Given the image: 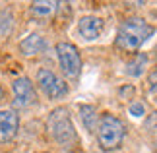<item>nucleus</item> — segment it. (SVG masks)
I'll list each match as a JSON object with an SVG mask.
<instances>
[{
	"label": "nucleus",
	"instance_id": "nucleus-3",
	"mask_svg": "<svg viewBox=\"0 0 157 153\" xmlns=\"http://www.w3.org/2000/svg\"><path fill=\"white\" fill-rule=\"evenodd\" d=\"M95 134H97V143H99L101 149L103 151H114V149L120 147V143H122V140L126 136V126L118 116L105 113L99 118Z\"/></svg>",
	"mask_w": 157,
	"mask_h": 153
},
{
	"label": "nucleus",
	"instance_id": "nucleus-6",
	"mask_svg": "<svg viewBox=\"0 0 157 153\" xmlns=\"http://www.w3.org/2000/svg\"><path fill=\"white\" fill-rule=\"evenodd\" d=\"M12 89H14V97H16V105L20 107H29L33 105L35 101H37V91H35V85L29 78H17L14 85H12Z\"/></svg>",
	"mask_w": 157,
	"mask_h": 153
},
{
	"label": "nucleus",
	"instance_id": "nucleus-15",
	"mask_svg": "<svg viewBox=\"0 0 157 153\" xmlns=\"http://www.w3.org/2000/svg\"><path fill=\"white\" fill-rule=\"evenodd\" d=\"M126 95H134V87H132V85H128V87H122L120 89V97H126Z\"/></svg>",
	"mask_w": 157,
	"mask_h": 153
},
{
	"label": "nucleus",
	"instance_id": "nucleus-2",
	"mask_svg": "<svg viewBox=\"0 0 157 153\" xmlns=\"http://www.w3.org/2000/svg\"><path fill=\"white\" fill-rule=\"evenodd\" d=\"M155 29L149 25L142 17H128L120 23L117 39H114V47L124 52H136L144 43L153 35Z\"/></svg>",
	"mask_w": 157,
	"mask_h": 153
},
{
	"label": "nucleus",
	"instance_id": "nucleus-7",
	"mask_svg": "<svg viewBox=\"0 0 157 153\" xmlns=\"http://www.w3.org/2000/svg\"><path fill=\"white\" fill-rule=\"evenodd\" d=\"M20 130V116L14 111H0V143L12 142Z\"/></svg>",
	"mask_w": 157,
	"mask_h": 153
},
{
	"label": "nucleus",
	"instance_id": "nucleus-13",
	"mask_svg": "<svg viewBox=\"0 0 157 153\" xmlns=\"http://www.w3.org/2000/svg\"><path fill=\"white\" fill-rule=\"evenodd\" d=\"M130 114L132 116H144L146 114V109H144L142 103H132L130 105Z\"/></svg>",
	"mask_w": 157,
	"mask_h": 153
},
{
	"label": "nucleus",
	"instance_id": "nucleus-1",
	"mask_svg": "<svg viewBox=\"0 0 157 153\" xmlns=\"http://www.w3.org/2000/svg\"><path fill=\"white\" fill-rule=\"evenodd\" d=\"M47 130H49V136L56 142L62 149L66 151H76L78 145H80V138H78L76 126L72 122L70 111L66 107H56L52 109L47 116Z\"/></svg>",
	"mask_w": 157,
	"mask_h": 153
},
{
	"label": "nucleus",
	"instance_id": "nucleus-14",
	"mask_svg": "<svg viewBox=\"0 0 157 153\" xmlns=\"http://www.w3.org/2000/svg\"><path fill=\"white\" fill-rule=\"evenodd\" d=\"M155 89H157V68H153L147 78V91H155Z\"/></svg>",
	"mask_w": 157,
	"mask_h": 153
},
{
	"label": "nucleus",
	"instance_id": "nucleus-9",
	"mask_svg": "<svg viewBox=\"0 0 157 153\" xmlns=\"http://www.w3.org/2000/svg\"><path fill=\"white\" fill-rule=\"evenodd\" d=\"M21 52L25 54V56H33V54H39V52H43L45 48H47V41L45 37H41V35H29V37L25 41H21Z\"/></svg>",
	"mask_w": 157,
	"mask_h": 153
},
{
	"label": "nucleus",
	"instance_id": "nucleus-11",
	"mask_svg": "<svg viewBox=\"0 0 157 153\" xmlns=\"http://www.w3.org/2000/svg\"><path fill=\"white\" fill-rule=\"evenodd\" d=\"M80 116H82V122H83V126H86L87 132H95V130H97L99 116H97L95 107H91V105H82L80 107Z\"/></svg>",
	"mask_w": 157,
	"mask_h": 153
},
{
	"label": "nucleus",
	"instance_id": "nucleus-8",
	"mask_svg": "<svg viewBox=\"0 0 157 153\" xmlns=\"http://www.w3.org/2000/svg\"><path fill=\"white\" fill-rule=\"evenodd\" d=\"M103 20L97 16H83L80 21H78V33L82 35L86 41H95L103 33Z\"/></svg>",
	"mask_w": 157,
	"mask_h": 153
},
{
	"label": "nucleus",
	"instance_id": "nucleus-12",
	"mask_svg": "<svg viewBox=\"0 0 157 153\" xmlns=\"http://www.w3.org/2000/svg\"><path fill=\"white\" fill-rule=\"evenodd\" d=\"M58 8V2H51V0H41V2L31 4V14L37 17H51Z\"/></svg>",
	"mask_w": 157,
	"mask_h": 153
},
{
	"label": "nucleus",
	"instance_id": "nucleus-16",
	"mask_svg": "<svg viewBox=\"0 0 157 153\" xmlns=\"http://www.w3.org/2000/svg\"><path fill=\"white\" fill-rule=\"evenodd\" d=\"M4 97V89H2V85H0V99Z\"/></svg>",
	"mask_w": 157,
	"mask_h": 153
},
{
	"label": "nucleus",
	"instance_id": "nucleus-10",
	"mask_svg": "<svg viewBox=\"0 0 157 153\" xmlns=\"http://www.w3.org/2000/svg\"><path fill=\"white\" fill-rule=\"evenodd\" d=\"M147 62H149L147 54H144V52H136V56L132 58L128 64H126V74L132 76V78L142 76L144 72H146V68H147Z\"/></svg>",
	"mask_w": 157,
	"mask_h": 153
},
{
	"label": "nucleus",
	"instance_id": "nucleus-4",
	"mask_svg": "<svg viewBox=\"0 0 157 153\" xmlns=\"http://www.w3.org/2000/svg\"><path fill=\"white\" fill-rule=\"evenodd\" d=\"M56 56H58V64L62 68L64 76L70 79H76L82 72V56L78 52V48L72 43H58L56 45Z\"/></svg>",
	"mask_w": 157,
	"mask_h": 153
},
{
	"label": "nucleus",
	"instance_id": "nucleus-17",
	"mask_svg": "<svg viewBox=\"0 0 157 153\" xmlns=\"http://www.w3.org/2000/svg\"><path fill=\"white\" fill-rule=\"evenodd\" d=\"M155 103H157V97H155Z\"/></svg>",
	"mask_w": 157,
	"mask_h": 153
},
{
	"label": "nucleus",
	"instance_id": "nucleus-5",
	"mask_svg": "<svg viewBox=\"0 0 157 153\" xmlns=\"http://www.w3.org/2000/svg\"><path fill=\"white\" fill-rule=\"evenodd\" d=\"M37 83L49 99H62L68 95V83L49 68H41L37 72Z\"/></svg>",
	"mask_w": 157,
	"mask_h": 153
}]
</instances>
